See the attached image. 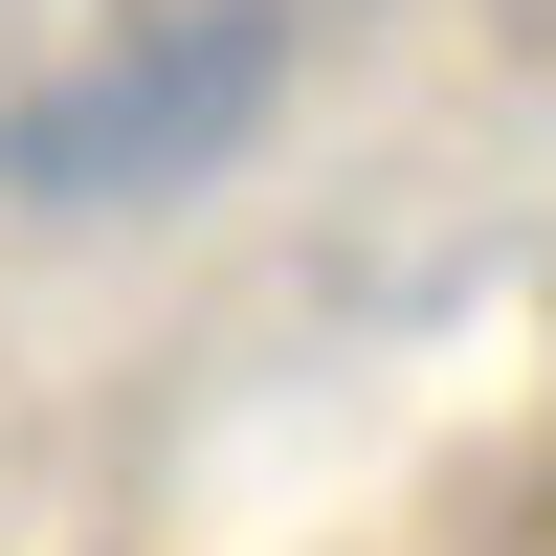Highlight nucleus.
I'll list each match as a JSON object with an SVG mask.
<instances>
[{
	"instance_id": "1",
	"label": "nucleus",
	"mask_w": 556,
	"mask_h": 556,
	"mask_svg": "<svg viewBox=\"0 0 556 556\" xmlns=\"http://www.w3.org/2000/svg\"><path fill=\"white\" fill-rule=\"evenodd\" d=\"M312 23H334V0H134V23L89 45L67 89H23V134H0L23 223H112V201L223 178V156L267 134V89L312 67Z\"/></svg>"
}]
</instances>
